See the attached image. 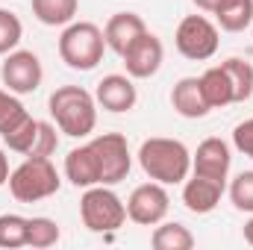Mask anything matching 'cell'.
Returning <instances> with one entry per match:
<instances>
[{
	"label": "cell",
	"instance_id": "1",
	"mask_svg": "<svg viewBox=\"0 0 253 250\" xmlns=\"http://www.w3.org/2000/svg\"><path fill=\"white\" fill-rule=\"evenodd\" d=\"M138 165H141V171L150 180H156L162 186H180L191 174V153L189 147L183 141H177V138L153 135V138L141 141Z\"/></svg>",
	"mask_w": 253,
	"mask_h": 250
},
{
	"label": "cell",
	"instance_id": "2",
	"mask_svg": "<svg viewBox=\"0 0 253 250\" xmlns=\"http://www.w3.org/2000/svg\"><path fill=\"white\" fill-rule=\"evenodd\" d=\"M47 109L59 126V132L71 138H85L97 126V100L83 85H59L50 94Z\"/></svg>",
	"mask_w": 253,
	"mask_h": 250
},
{
	"label": "cell",
	"instance_id": "3",
	"mask_svg": "<svg viewBox=\"0 0 253 250\" xmlns=\"http://www.w3.org/2000/svg\"><path fill=\"white\" fill-rule=\"evenodd\" d=\"M62 186V177L50 156H27L12 174H9V191L18 203H39L53 197Z\"/></svg>",
	"mask_w": 253,
	"mask_h": 250
},
{
	"label": "cell",
	"instance_id": "4",
	"mask_svg": "<svg viewBox=\"0 0 253 250\" xmlns=\"http://www.w3.org/2000/svg\"><path fill=\"white\" fill-rule=\"evenodd\" d=\"M106 53L103 30L91 21H71L59 36V59L74 71H91Z\"/></svg>",
	"mask_w": 253,
	"mask_h": 250
},
{
	"label": "cell",
	"instance_id": "5",
	"mask_svg": "<svg viewBox=\"0 0 253 250\" xmlns=\"http://www.w3.org/2000/svg\"><path fill=\"white\" fill-rule=\"evenodd\" d=\"M80 218L91 233H115L126 221V203L109 186H91L80 200Z\"/></svg>",
	"mask_w": 253,
	"mask_h": 250
},
{
	"label": "cell",
	"instance_id": "6",
	"mask_svg": "<svg viewBox=\"0 0 253 250\" xmlns=\"http://www.w3.org/2000/svg\"><path fill=\"white\" fill-rule=\"evenodd\" d=\"M174 44L177 50L191 59V62H206L215 56L221 39H218V27L206 18V15H186L174 33Z\"/></svg>",
	"mask_w": 253,
	"mask_h": 250
},
{
	"label": "cell",
	"instance_id": "7",
	"mask_svg": "<svg viewBox=\"0 0 253 250\" xmlns=\"http://www.w3.org/2000/svg\"><path fill=\"white\" fill-rule=\"evenodd\" d=\"M91 147L100 159V186H118L121 180H126L132 168V156L121 132H103L91 138Z\"/></svg>",
	"mask_w": 253,
	"mask_h": 250
},
{
	"label": "cell",
	"instance_id": "8",
	"mask_svg": "<svg viewBox=\"0 0 253 250\" xmlns=\"http://www.w3.org/2000/svg\"><path fill=\"white\" fill-rule=\"evenodd\" d=\"M168 209H171V197H168L165 186L156 183V180H150L144 186H135L132 194L126 197V218L135 221L138 227H156V224H162L165 215H168Z\"/></svg>",
	"mask_w": 253,
	"mask_h": 250
},
{
	"label": "cell",
	"instance_id": "9",
	"mask_svg": "<svg viewBox=\"0 0 253 250\" xmlns=\"http://www.w3.org/2000/svg\"><path fill=\"white\" fill-rule=\"evenodd\" d=\"M0 80L12 94H33V91H39V85L44 80L42 59L33 50H12L3 59Z\"/></svg>",
	"mask_w": 253,
	"mask_h": 250
},
{
	"label": "cell",
	"instance_id": "10",
	"mask_svg": "<svg viewBox=\"0 0 253 250\" xmlns=\"http://www.w3.org/2000/svg\"><path fill=\"white\" fill-rule=\"evenodd\" d=\"M121 59H124V68L132 80H150V77L162 68V62H165V47H162L159 36L141 33V36L124 50Z\"/></svg>",
	"mask_w": 253,
	"mask_h": 250
},
{
	"label": "cell",
	"instance_id": "11",
	"mask_svg": "<svg viewBox=\"0 0 253 250\" xmlns=\"http://www.w3.org/2000/svg\"><path fill=\"white\" fill-rule=\"evenodd\" d=\"M230 165H233V153H230V144L224 138H206L191 153V174H197V177L227 183Z\"/></svg>",
	"mask_w": 253,
	"mask_h": 250
},
{
	"label": "cell",
	"instance_id": "12",
	"mask_svg": "<svg viewBox=\"0 0 253 250\" xmlns=\"http://www.w3.org/2000/svg\"><path fill=\"white\" fill-rule=\"evenodd\" d=\"M94 100H97V106H103L106 112L121 115V112H129V109L135 106L138 91H135L129 74H109V77H103V80L97 83Z\"/></svg>",
	"mask_w": 253,
	"mask_h": 250
},
{
	"label": "cell",
	"instance_id": "13",
	"mask_svg": "<svg viewBox=\"0 0 253 250\" xmlns=\"http://www.w3.org/2000/svg\"><path fill=\"white\" fill-rule=\"evenodd\" d=\"M65 180L77 188L100 186V159H97L91 141L74 147V150L65 156Z\"/></svg>",
	"mask_w": 253,
	"mask_h": 250
},
{
	"label": "cell",
	"instance_id": "14",
	"mask_svg": "<svg viewBox=\"0 0 253 250\" xmlns=\"http://www.w3.org/2000/svg\"><path fill=\"white\" fill-rule=\"evenodd\" d=\"M224 188H227V183L191 174V180L186 177V183H183V203H186V209L191 215H209L221 203Z\"/></svg>",
	"mask_w": 253,
	"mask_h": 250
},
{
	"label": "cell",
	"instance_id": "15",
	"mask_svg": "<svg viewBox=\"0 0 253 250\" xmlns=\"http://www.w3.org/2000/svg\"><path fill=\"white\" fill-rule=\"evenodd\" d=\"M141 33H147V24H144V18L135 15V12H115V15L106 21V27H103L106 47L115 50L118 56H124V50L141 36Z\"/></svg>",
	"mask_w": 253,
	"mask_h": 250
},
{
	"label": "cell",
	"instance_id": "16",
	"mask_svg": "<svg viewBox=\"0 0 253 250\" xmlns=\"http://www.w3.org/2000/svg\"><path fill=\"white\" fill-rule=\"evenodd\" d=\"M171 106L177 115L183 118H206L212 109L203 97V88H200V77H183L174 91H171Z\"/></svg>",
	"mask_w": 253,
	"mask_h": 250
},
{
	"label": "cell",
	"instance_id": "17",
	"mask_svg": "<svg viewBox=\"0 0 253 250\" xmlns=\"http://www.w3.org/2000/svg\"><path fill=\"white\" fill-rule=\"evenodd\" d=\"M200 88H203V97L209 103V109H224L233 100V85H230V77L224 71V65H215V68H206L200 74Z\"/></svg>",
	"mask_w": 253,
	"mask_h": 250
},
{
	"label": "cell",
	"instance_id": "18",
	"mask_svg": "<svg viewBox=\"0 0 253 250\" xmlns=\"http://www.w3.org/2000/svg\"><path fill=\"white\" fill-rule=\"evenodd\" d=\"M80 0H33V15L44 27H68L77 18Z\"/></svg>",
	"mask_w": 253,
	"mask_h": 250
},
{
	"label": "cell",
	"instance_id": "19",
	"mask_svg": "<svg viewBox=\"0 0 253 250\" xmlns=\"http://www.w3.org/2000/svg\"><path fill=\"white\" fill-rule=\"evenodd\" d=\"M215 21L224 33H242L253 24V0H224L215 9Z\"/></svg>",
	"mask_w": 253,
	"mask_h": 250
},
{
	"label": "cell",
	"instance_id": "20",
	"mask_svg": "<svg viewBox=\"0 0 253 250\" xmlns=\"http://www.w3.org/2000/svg\"><path fill=\"white\" fill-rule=\"evenodd\" d=\"M150 245H153V250H191L194 248V236H191V230L186 224L171 221V224H159L153 230Z\"/></svg>",
	"mask_w": 253,
	"mask_h": 250
},
{
	"label": "cell",
	"instance_id": "21",
	"mask_svg": "<svg viewBox=\"0 0 253 250\" xmlns=\"http://www.w3.org/2000/svg\"><path fill=\"white\" fill-rule=\"evenodd\" d=\"M221 65H224V71L230 77L233 100L236 103H245L253 94V65L245 62V59H239V56H233V59H227V62H221Z\"/></svg>",
	"mask_w": 253,
	"mask_h": 250
},
{
	"label": "cell",
	"instance_id": "22",
	"mask_svg": "<svg viewBox=\"0 0 253 250\" xmlns=\"http://www.w3.org/2000/svg\"><path fill=\"white\" fill-rule=\"evenodd\" d=\"M39 126H42V121H36L33 115H27L21 124L12 129V132H6V135H0V138L6 141V147H9V150L30 156V153H33V147H36V138H39Z\"/></svg>",
	"mask_w": 253,
	"mask_h": 250
},
{
	"label": "cell",
	"instance_id": "23",
	"mask_svg": "<svg viewBox=\"0 0 253 250\" xmlns=\"http://www.w3.org/2000/svg\"><path fill=\"white\" fill-rule=\"evenodd\" d=\"M27 224L30 218H21L15 212L0 215V248L3 250H15L27 245Z\"/></svg>",
	"mask_w": 253,
	"mask_h": 250
},
{
	"label": "cell",
	"instance_id": "24",
	"mask_svg": "<svg viewBox=\"0 0 253 250\" xmlns=\"http://www.w3.org/2000/svg\"><path fill=\"white\" fill-rule=\"evenodd\" d=\"M59 242V224L53 221V218H30V224H27V245L30 248H53Z\"/></svg>",
	"mask_w": 253,
	"mask_h": 250
},
{
	"label": "cell",
	"instance_id": "25",
	"mask_svg": "<svg viewBox=\"0 0 253 250\" xmlns=\"http://www.w3.org/2000/svg\"><path fill=\"white\" fill-rule=\"evenodd\" d=\"M21 39H24V24H21V18H18L12 9H0V56L18 50Z\"/></svg>",
	"mask_w": 253,
	"mask_h": 250
},
{
	"label": "cell",
	"instance_id": "26",
	"mask_svg": "<svg viewBox=\"0 0 253 250\" xmlns=\"http://www.w3.org/2000/svg\"><path fill=\"white\" fill-rule=\"evenodd\" d=\"M30 112L24 109V103L18 100V94H12L9 88H0V135L12 132Z\"/></svg>",
	"mask_w": 253,
	"mask_h": 250
},
{
	"label": "cell",
	"instance_id": "27",
	"mask_svg": "<svg viewBox=\"0 0 253 250\" xmlns=\"http://www.w3.org/2000/svg\"><path fill=\"white\" fill-rule=\"evenodd\" d=\"M230 200L239 212H251L253 215V171H242L233 183H230Z\"/></svg>",
	"mask_w": 253,
	"mask_h": 250
},
{
	"label": "cell",
	"instance_id": "28",
	"mask_svg": "<svg viewBox=\"0 0 253 250\" xmlns=\"http://www.w3.org/2000/svg\"><path fill=\"white\" fill-rule=\"evenodd\" d=\"M56 147H59L56 126L47 124V121H42V126H39V138H36V147H33V153H30V156H53V153H56Z\"/></svg>",
	"mask_w": 253,
	"mask_h": 250
},
{
	"label": "cell",
	"instance_id": "29",
	"mask_svg": "<svg viewBox=\"0 0 253 250\" xmlns=\"http://www.w3.org/2000/svg\"><path fill=\"white\" fill-rule=\"evenodd\" d=\"M233 144H236L239 153H245V156L253 159V118L242 121V124L233 129Z\"/></svg>",
	"mask_w": 253,
	"mask_h": 250
},
{
	"label": "cell",
	"instance_id": "30",
	"mask_svg": "<svg viewBox=\"0 0 253 250\" xmlns=\"http://www.w3.org/2000/svg\"><path fill=\"white\" fill-rule=\"evenodd\" d=\"M191 3H194L200 12H209V15H215V9H218L224 0H191Z\"/></svg>",
	"mask_w": 253,
	"mask_h": 250
},
{
	"label": "cell",
	"instance_id": "31",
	"mask_svg": "<svg viewBox=\"0 0 253 250\" xmlns=\"http://www.w3.org/2000/svg\"><path fill=\"white\" fill-rule=\"evenodd\" d=\"M9 174H12V171H9V159H6V153L0 150V188L9 183Z\"/></svg>",
	"mask_w": 253,
	"mask_h": 250
},
{
	"label": "cell",
	"instance_id": "32",
	"mask_svg": "<svg viewBox=\"0 0 253 250\" xmlns=\"http://www.w3.org/2000/svg\"><path fill=\"white\" fill-rule=\"evenodd\" d=\"M245 242H248V245L253 248V218L248 221V224H245Z\"/></svg>",
	"mask_w": 253,
	"mask_h": 250
}]
</instances>
